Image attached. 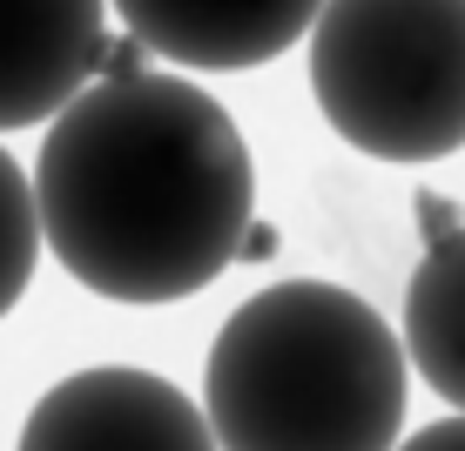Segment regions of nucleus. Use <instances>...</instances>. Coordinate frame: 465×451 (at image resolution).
<instances>
[{
    "instance_id": "obj_1",
    "label": "nucleus",
    "mask_w": 465,
    "mask_h": 451,
    "mask_svg": "<svg viewBox=\"0 0 465 451\" xmlns=\"http://www.w3.org/2000/svg\"><path fill=\"white\" fill-rule=\"evenodd\" d=\"M35 222L82 289L115 303L196 297L256 222L243 128L183 74L122 68L41 135Z\"/></svg>"
},
{
    "instance_id": "obj_2",
    "label": "nucleus",
    "mask_w": 465,
    "mask_h": 451,
    "mask_svg": "<svg viewBox=\"0 0 465 451\" xmlns=\"http://www.w3.org/2000/svg\"><path fill=\"white\" fill-rule=\"evenodd\" d=\"M216 451H391L405 431V350L338 283H270L216 330L203 364Z\"/></svg>"
},
{
    "instance_id": "obj_3",
    "label": "nucleus",
    "mask_w": 465,
    "mask_h": 451,
    "mask_svg": "<svg viewBox=\"0 0 465 451\" xmlns=\"http://www.w3.org/2000/svg\"><path fill=\"white\" fill-rule=\"evenodd\" d=\"M311 94L351 149L439 162L465 149V0H324Z\"/></svg>"
},
{
    "instance_id": "obj_4",
    "label": "nucleus",
    "mask_w": 465,
    "mask_h": 451,
    "mask_svg": "<svg viewBox=\"0 0 465 451\" xmlns=\"http://www.w3.org/2000/svg\"><path fill=\"white\" fill-rule=\"evenodd\" d=\"M21 451H216L203 405L135 364H94L61 377L27 411Z\"/></svg>"
},
{
    "instance_id": "obj_5",
    "label": "nucleus",
    "mask_w": 465,
    "mask_h": 451,
    "mask_svg": "<svg viewBox=\"0 0 465 451\" xmlns=\"http://www.w3.org/2000/svg\"><path fill=\"white\" fill-rule=\"evenodd\" d=\"M108 54L102 0H0V128L54 122Z\"/></svg>"
},
{
    "instance_id": "obj_6",
    "label": "nucleus",
    "mask_w": 465,
    "mask_h": 451,
    "mask_svg": "<svg viewBox=\"0 0 465 451\" xmlns=\"http://www.w3.org/2000/svg\"><path fill=\"white\" fill-rule=\"evenodd\" d=\"M324 0H115L128 41L175 68H263L311 34Z\"/></svg>"
},
{
    "instance_id": "obj_7",
    "label": "nucleus",
    "mask_w": 465,
    "mask_h": 451,
    "mask_svg": "<svg viewBox=\"0 0 465 451\" xmlns=\"http://www.w3.org/2000/svg\"><path fill=\"white\" fill-rule=\"evenodd\" d=\"M425 216V256L405 283V350L419 364V377L431 384L439 397H452L465 411V216L439 202H419Z\"/></svg>"
},
{
    "instance_id": "obj_8",
    "label": "nucleus",
    "mask_w": 465,
    "mask_h": 451,
    "mask_svg": "<svg viewBox=\"0 0 465 451\" xmlns=\"http://www.w3.org/2000/svg\"><path fill=\"white\" fill-rule=\"evenodd\" d=\"M41 256V222H35V182L21 175L7 149H0V317L21 303L27 277Z\"/></svg>"
},
{
    "instance_id": "obj_9",
    "label": "nucleus",
    "mask_w": 465,
    "mask_h": 451,
    "mask_svg": "<svg viewBox=\"0 0 465 451\" xmlns=\"http://www.w3.org/2000/svg\"><path fill=\"white\" fill-rule=\"evenodd\" d=\"M391 451H465V411L445 417V425H425L419 438H405V445H391Z\"/></svg>"
}]
</instances>
